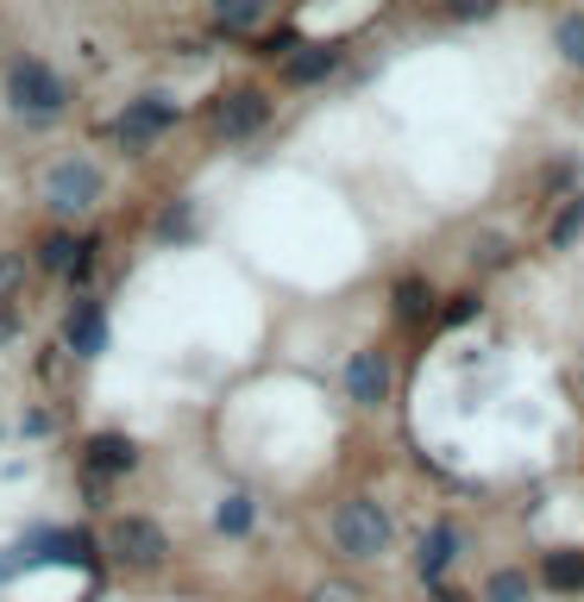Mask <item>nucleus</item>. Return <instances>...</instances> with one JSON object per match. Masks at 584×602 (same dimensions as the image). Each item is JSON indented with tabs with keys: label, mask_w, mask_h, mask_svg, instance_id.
Listing matches in <instances>:
<instances>
[{
	"label": "nucleus",
	"mask_w": 584,
	"mask_h": 602,
	"mask_svg": "<svg viewBox=\"0 0 584 602\" xmlns=\"http://www.w3.org/2000/svg\"><path fill=\"white\" fill-rule=\"evenodd\" d=\"M264 13H271V0H208V20L227 39H252L258 25H264Z\"/></svg>",
	"instance_id": "9b49d317"
},
{
	"label": "nucleus",
	"mask_w": 584,
	"mask_h": 602,
	"mask_svg": "<svg viewBox=\"0 0 584 602\" xmlns=\"http://www.w3.org/2000/svg\"><path fill=\"white\" fill-rule=\"evenodd\" d=\"M534 583H546L553 596H578V590H584V552H572V546H553V552H541V571H534Z\"/></svg>",
	"instance_id": "9d476101"
},
{
	"label": "nucleus",
	"mask_w": 584,
	"mask_h": 602,
	"mask_svg": "<svg viewBox=\"0 0 584 602\" xmlns=\"http://www.w3.org/2000/svg\"><path fill=\"white\" fill-rule=\"evenodd\" d=\"M333 70H340V51H333V44H295L290 57H283V82H295V88L327 82Z\"/></svg>",
	"instance_id": "f8f14e48"
},
{
	"label": "nucleus",
	"mask_w": 584,
	"mask_h": 602,
	"mask_svg": "<svg viewBox=\"0 0 584 602\" xmlns=\"http://www.w3.org/2000/svg\"><path fill=\"white\" fill-rule=\"evenodd\" d=\"M428 314H434V289L421 276H403V283H396V320H403V327H428Z\"/></svg>",
	"instance_id": "4468645a"
},
{
	"label": "nucleus",
	"mask_w": 584,
	"mask_h": 602,
	"mask_svg": "<svg viewBox=\"0 0 584 602\" xmlns=\"http://www.w3.org/2000/svg\"><path fill=\"white\" fill-rule=\"evenodd\" d=\"M215 527L227 534V540H246V534L258 527V503L246 496V489H233V496H227V503L215 508Z\"/></svg>",
	"instance_id": "2eb2a0df"
},
{
	"label": "nucleus",
	"mask_w": 584,
	"mask_h": 602,
	"mask_svg": "<svg viewBox=\"0 0 584 602\" xmlns=\"http://www.w3.org/2000/svg\"><path fill=\"white\" fill-rule=\"evenodd\" d=\"M7 107L20 119H32V126H51V119H63V107H70V82H63L44 57H13L7 63Z\"/></svg>",
	"instance_id": "f257e3e1"
},
{
	"label": "nucleus",
	"mask_w": 584,
	"mask_h": 602,
	"mask_svg": "<svg viewBox=\"0 0 584 602\" xmlns=\"http://www.w3.org/2000/svg\"><path fill=\"white\" fill-rule=\"evenodd\" d=\"M428 602H471V596H466V590H434Z\"/></svg>",
	"instance_id": "393cba45"
},
{
	"label": "nucleus",
	"mask_w": 584,
	"mask_h": 602,
	"mask_svg": "<svg viewBox=\"0 0 584 602\" xmlns=\"http://www.w3.org/2000/svg\"><path fill=\"white\" fill-rule=\"evenodd\" d=\"M452 559H459V527H452V521H434L428 534H421V546H415V578H421V583H440Z\"/></svg>",
	"instance_id": "1a4fd4ad"
},
{
	"label": "nucleus",
	"mask_w": 584,
	"mask_h": 602,
	"mask_svg": "<svg viewBox=\"0 0 584 602\" xmlns=\"http://www.w3.org/2000/svg\"><path fill=\"white\" fill-rule=\"evenodd\" d=\"M471 271H503V264H515V245H509L503 233H484V239H471Z\"/></svg>",
	"instance_id": "a211bd4d"
},
{
	"label": "nucleus",
	"mask_w": 584,
	"mask_h": 602,
	"mask_svg": "<svg viewBox=\"0 0 584 602\" xmlns=\"http://www.w3.org/2000/svg\"><path fill=\"white\" fill-rule=\"evenodd\" d=\"M44 208L63 220L88 214V208H101V170L95 163H82V157H63V163H51L44 170Z\"/></svg>",
	"instance_id": "20e7f679"
},
{
	"label": "nucleus",
	"mask_w": 584,
	"mask_h": 602,
	"mask_svg": "<svg viewBox=\"0 0 584 602\" xmlns=\"http://www.w3.org/2000/svg\"><path fill=\"white\" fill-rule=\"evenodd\" d=\"M478 314V295H452V308H447V327H459V320H471Z\"/></svg>",
	"instance_id": "5701e85b"
},
{
	"label": "nucleus",
	"mask_w": 584,
	"mask_h": 602,
	"mask_svg": "<svg viewBox=\"0 0 584 602\" xmlns=\"http://www.w3.org/2000/svg\"><path fill=\"white\" fill-rule=\"evenodd\" d=\"M346 395L358 409H377L389 395V358L384 351H352L346 358Z\"/></svg>",
	"instance_id": "6e6552de"
},
{
	"label": "nucleus",
	"mask_w": 584,
	"mask_h": 602,
	"mask_svg": "<svg viewBox=\"0 0 584 602\" xmlns=\"http://www.w3.org/2000/svg\"><path fill=\"white\" fill-rule=\"evenodd\" d=\"M497 0H452V20H490Z\"/></svg>",
	"instance_id": "412c9836"
},
{
	"label": "nucleus",
	"mask_w": 584,
	"mask_h": 602,
	"mask_svg": "<svg viewBox=\"0 0 584 602\" xmlns=\"http://www.w3.org/2000/svg\"><path fill=\"white\" fill-rule=\"evenodd\" d=\"M327 534H333V546H340V559H352V564L384 559L389 552V515L371 503V496H352V503L333 508Z\"/></svg>",
	"instance_id": "f03ea898"
},
{
	"label": "nucleus",
	"mask_w": 584,
	"mask_h": 602,
	"mask_svg": "<svg viewBox=\"0 0 584 602\" xmlns=\"http://www.w3.org/2000/svg\"><path fill=\"white\" fill-rule=\"evenodd\" d=\"M553 51H560L572 70H584V13H560V25H553Z\"/></svg>",
	"instance_id": "f3484780"
},
{
	"label": "nucleus",
	"mask_w": 584,
	"mask_h": 602,
	"mask_svg": "<svg viewBox=\"0 0 584 602\" xmlns=\"http://www.w3.org/2000/svg\"><path fill=\"white\" fill-rule=\"evenodd\" d=\"M138 465V446L126 433H95L88 440V477H126Z\"/></svg>",
	"instance_id": "ddd939ff"
},
{
	"label": "nucleus",
	"mask_w": 584,
	"mask_h": 602,
	"mask_svg": "<svg viewBox=\"0 0 584 602\" xmlns=\"http://www.w3.org/2000/svg\"><path fill=\"white\" fill-rule=\"evenodd\" d=\"M271 126V95L264 88H227V95L215 101V133L227 138V145H246L252 133H264Z\"/></svg>",
	"instance_id": "423d86ee"
},
{
	"label": "nucleus",
	"mask_w": 584,
	"mask_h": 602,
	"mask_svg": "<svg viewBox=\"0 0 584 602\" xmlns=\"http://www.w3.org/2000/svg\"><path fill=\"white\" fill-rule=\"evenodd\" d=\"M546 239H553L560 252H565V245H578V239H584V194H572V201H565V208H560V220H553V233H546Z\"/></svg>",
	"instance_id": "6ab92c4d"
},
{
	"label": "nucleus",
	"mask_w": 584,
	"mask_h": 602,
	"mask_svg": "<svg viewBox=\"0 0 584 602\" xmlns=\"http://www.w3.org/2000/svg\"><path fill=\"white\" fill-rule=\"evenodd\" d=\"M25 283V257L20 252H0V302H13Z\"/></svg>",
	"instance_id": "aec40b11"
},
{
	"label": "nucleus",
	"mask_w": 584,
	"mask_h": 602,
	"mask_svg": "<svg viewBox=\"0 0 584 602\" xmlns=\"http://www.w3.org/2000/svg\"><path fill=\"white\" fill-rule=\"evenodd\" d=\"M157 233H164V239H182V233H189V208H170V214L157 220Z\"/></svg>",
	"instance_id": "4be33fe9"
},
{
	"label": "nucleus",
	"mask_w": 584,
	"mask_h": 602,
	"mask_svg": "<svg viewBox=\"0 0 584 602\" xmlns=\"http://www.w3.org/2000/svg\"><path fill=\"white\" fill-rule=\"evenodd\" d=\"M107 552H114V564L157 571V564L170 559V534H164L152 515H119V521L107 527Z\"/></svg>",
	"instance_id": "39448f33"
},
{
	"label": "nucleus",
	"mask_w": 584,
	"mask_h": 602,
	"mask_svg": "<svg viewBox=\"0 0 584 602\" xmlns=\"http://www.w3.org/2000/svg\"><path fill=\"white\" fill-rule=\"evenodd\" d=\"M20 332V302H0V346Z\"/></svg>",
	"instance_id": "b1692460"
},
{
	"label": "nucleus",
	"mask_w": 584,
	"mask_h": 602,
	"mask_svg": "<svg viewBox=\"0 0 584 602\" xmlns=\"http://www.w3.org/2000/svg\"><path fill=\"white\" fill-rule=\"evenodd\" d=\"M176 119H182V107H176L170 95H138V101H126V107H119V119L114 126H107V138H114L119 151H152L157 138L170 133Z\"/></svg>",
	"instance_id": "7ed1b4c3"
},
{
	"label": "nucleus",
	"mask_w": 584,
	"mask_h": 602,
	"mask_svg": "<svg viewBox=\"0 0 584 602\" xmlns=\"http://www.w3.org/2000/svg\"><path fill=\"white\" fill-rule=\"evenodd\" d=\"M484 602H534V578H528L522 564H503V571L484 578Z\"/></svg>",
	"instance_id": "dca6fc26"
},
{
	"label": "nucleus",
	"mask_w": 584,
	"mask_h": 602,
	"mask_svg": "<svg viewBox=\"0 0 584 602\" xmlns=\"http://www.w3.org/2000/svg\"><path fill=\"white\" fill-rule=\"evenodd\" d=\"M63 346L70 358H101L107 351V308H101L95 295H76L70 314H63Z\"/></svg>",
	"instance_id": "0eeeda50"
}]
</instances>
